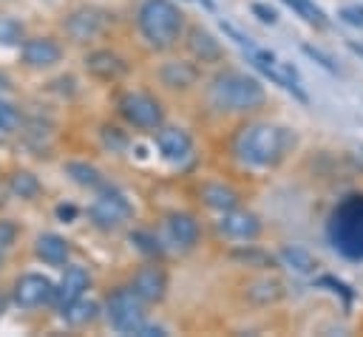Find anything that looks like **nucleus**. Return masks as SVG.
Masks as SVG:
<instances>
[{
  "mask_svg": "<svg viewBox=\"0 0 363 337\" xmlns=\"http://www.w3.org/2000/svg\"><path fill=\"white\" fill-rule=\"evenodd\" d=\"M204 99L210 110L221 116H247L267 105V91L255 76L238 68H218L207 79Z\"/></svg>",
  "mask_w": 363,
  "mask_h": 337,
  "instance_id": "2",
  "label": "nucleus"
},
{
  "mask_svg": "<svg viewBox=\"0 0 363 337\" xmlns=\"http://www.w3.org/2000/svg\"><path fill=\"white\" fill-rule=\"evenodd\" d=\"M57 25H60V34L65 42L88 48V45H96L111 31L113 14L102 6H94V3H77L68 11H62Z\"/></svg>",
  "mask_w": 363,
  "mask_h": 337,
  "instance_id": "4",
  "label": "nucleus"
},
{
  "mask_svg": "<svg viewBox=\"0 0 363 337\" xmlns=\"http://www.w3.org/2000/svg\"><path fill=\"white\" fill-rule=\"evenodd\" d=\"M162 227H164V241L179 252H193L201 244V221L193 212H184V210L167 212Z\"/></svg>",
  "mask_w": 363,
  "mask_h": 337,
  "instance_id": "14",
  "label": "nucleus"
},
{
  "mask_svg": "<svg viewBox=\"0 0 363 337\" xmlns=\"http://www.w3.org/2000/svg\"><path fill=\"white\" fill-rule=\"evenodd\" d=\"M349 48H352L354 54H360V57H363V45H357V42H349Z\"/></svg>",
  "mask_w": 363,
  "mask_h": 337,
  "instance_id": "42",
  "label": "nucleus"
},
{
  "mask_svg": "<svg viewBox=\"0 0 363 337\" xmlns=\"http://www.w3.org/2000/svg\"><path fill=\"white\" fill-rule=\"evenodd\" d=\"M102 317L108 320V326L113 331L136 334L139 326L147 320V303L130 286H116L113 292H108V297L102 303Z\"/></svg>",
  "mask_w": 363,
  "mask_h": 337,
  "instance_id": "7",
  "label": "nucleus"
},
{
  "mask_svg": "<svg viewBox=\"0 0 363 337\" xmlns=\"http://www.w3.org/2000/svg\"><path fill=\"white\" fill-rule=\"evenodd\" d=\"M20 241V227L11 218H0V252L9 255Z\"/></svg>",
  "mask_w": 363,
  "mask_h": 337,
  "instance_id": "31",
  "label": "nucleus"
},
{
  "mask_svg": "<svg viewBox=\"0 0 363 337\" xmlns=\"http://www.w3.org/2000/svg\"><path fill=\"white\" fill-rule=\"evenodd\" d=\"M199 3H201L207 11H216V3H213V0H199Z\"/></svg>",
  "mask_w": 363,
  "mask_h": 337,
  "instance_id": "41",
  "label": "nucleus"
},
{
  "mask_svg": "<svg viewBox=\"0 0 363 337\" xmlns=\"http://www.w3.org/2000/svg\"><path fill=\"white\" fill-rule=\"evenodd\" d=\"M199 195H201L204 207H210L216 212H227V210H233V207L241 204V195L230 184H224V181H204L201 190H199Z\"/></svg>",
  "mask_w": 363,
  "mask_h": 337,
  "instance_id": "21",
  "label": "nucleus"
},
{
  "mask_svg": "<svg viewBox=\"0 0 363 337\" xmlns=\"http://www.w3.org/2000/svg\"><path fill=\"white\" fill-rule=\"evenodd\" d=\"M136 210L130 204V198L116 190L113 184H105L96 190L94 201L88 204V224L99 232H116L122 227H128L133 221Z\"/></svg>",
  "mask_w": 363,
  "mask_h": 337,
  "instance_id": "5",
  "label": "nucleus"
},
{
  "mask_svg": "<svg viewBox=\"0 0 363 337\" xmlns=\"http://www.w3.org/2000/svg\"><path fill=\"white\" fill-rule=\"evenodd\" d=\"M99 142H102L105 150L122 156V153L130 147V133H128L125 127H119V125H102V127H99Z\"/></svg>",
  "mask_w": 363,
  "mask_h": 337,
  "instance_id": "26",
  "label": "nucleus"
},
{
  "mask_svg": "<svg viewBox=\"0 0 363 337\" xmlns=\"http://www.w3.org/2000/svg\"><path fill=\"white\" fill-rule=\"evenodd\" d=\"M218 25H221V31H224V34H227L233 42H238L241 48H252V40H250L247 34H241V31H238L233 23H227V20H218Z\"/></svg>",
  "mask_w": 363,
  "mask_h": 337,
  "instance_id": "35",
  "label": "nucleus"
},
{
  "mask_svg": "<svg viewBox=\"0 0 363 337\" xmlns=\"http://www.w3.org/2000/svg\"><path fill=\"white\" fill-rule=\"evenodd\" d=\"M337 17L349 25H354V28H363V6H343L337 11Z\"/></svg>",
  "mask_w": 363,
  "mask_h": 337,
  "instance_id": "34",
  "label": "nucleus"
},
{
  "mask_svg": "<svg viewBox=\"0 0 363 337\" xmlns=\"http://www.w3.org/2000/svg\"><path fill=\"white\" fill-rule=\"evenodd\" d=\"M318 286H332V292H337V295H343V300L346 303H352V292H349V286L343 283V280H337V278H332V275H323V278H318Z\"/></svg>",
  "mask_w": 363,
  "mask_h": 337,
  "instance_id": "36",
  "label": "nucleus"
},
{
  "mask_svg": "<svg viewBox=\"0 0 363 337\" xmlns=\"http://www.w3.org/2000/svg\"><path fill=\"white\" fill-rule=\"evenodd\" d=\"M298 144V136L292 127L272 125V122H250L244 125L233 139V156L252 170H269L281 164L292 147Z\"/></svg>",
  "mask_w": 363,
  "mask_h": 337,
  "instance_id": "1",
  "label": "nucleus"
},
{
  "mask_svg": "<svg viewBox=\"0 0 363 337\" xmlns=\"http://www.w3.org/2000/svg\"><path fill=\"white\" fill-rule=\"evenodd\" d=\"M57 317H60L65 326H71V329H85V326H91L96 317H102V306H99L96 300L79 297V300H74L71 306H65Z\"/></svg>",
  "mask_w": 363,
  "mask_h": 337,
  "instance_id": "22",
  "label": "nucleus"
},
{
  "mask_svg": "<svg viewBox=\"0 0 363 337\" xmlns=\"http://www.w3.org/2000/svg\"><path fill=\"white\" fill-rule=\"evenodd\" d=\"M9 306H11V297H9V289H3L0 292V317L9 312Z\"/></svg>",
  "mask_w": 363,
  "mask_h": 337,
  "instance_id": "39",
  "label": "nucleus"
},
{
  "mask_svg": "<svg viewBox=\"0 0 363 337\" xmlns=\"http://www.w3.org/2000/svg\"><path fill=\"white\" fill-rule=\"evenodd\" d=\"M147 306L153 303H162L164 295H167V272L162 266V261H147L142 263L133 275H130V283H128Z\"/></svg>",
  "mask_w": 363,
  "mask_h": 337,
  "instance_id": "16",
  "label": "nucleus"
},
{
  "mask_svg": "<svg viewBox=\"0 0 363 337\" xmlns=\"http://www.w3.org/2000/svg\"><path fill=\"white\" fill-rule=\"evenodd\" d=\"M289 8H295L298 11V17H303L306 23H312V25H318V28H326L329 25V20H326V14L312 3V0H284Z\"/></svg>",
  "mask_w": 363,
  "mask_h": 337,
  "instance_id": "30",
  "label": "nucleus"
},
{
  "mask_svg": "<svg viewBox=\"0 0 363 337\" xmlns=\"http://www.w3.org/2000/svg\"><path fill=\"white\" fill-rule=\"evenodd\" d=\"M184 48L190 54L193 62H199L201 68L204 65H221L224 62V45L216 40V34H210L204 25H190L184 28Z\"/></svg>",
  "mask_w": 363,
  "mask_h": 337,
  "instance_id": "17",
  "label": "nucleus"
},
{
  "mask_svg": "<svg viewBox=\"0 0 363 337\" xmlns=\"http://www.w3.org/2000/svg\"><path fill=\"white\" fill-rule=\"evenodd\" d=\"M133 23L145 48L164 54L182 42L187 28V14L173 0H139L133 11Z\"/></svg>",
  "mask_w": 363,
  "mask_h": 337,
  "instance_id": "3",
  "label": "nucleus"
},
{
  "mask_svg": "<svg viewBox=\"0 0 363 337\" xmlns=\"http://www.w3.org/2000/svg\"><path fill=\"white\" fill-rule=\"evenodd\" d=\"M153 142H156V150L164 161L176 164V167H184L193 161L196 156V144H193V136L179 127V125H162L153 130Z\"/></svg>",
  "mask_w": 363,
  "mask_h": 337,
  "instance_id": "12",
  "label": "nucleus"
},
{
  "mask_svg": "<svg viewBox=\"0 0 363 337\" xmlns=\"http://www.w3.org/2000/svg\"><path fill=\"white\" fill-rule=\"evenodd\" d=\"M11 306L20 312H40L51 309L54 300V280L43 272H20L9 286Z\"/></svg>",
  "mask_w": 363,
  "mask_h": 337,
  "instance_id": "9",
  "label": "nucleus"
},
{
  "mask_svg": "<svg viewBox=\"0 0 363 337\" xmlns=\"http://www.w3.org/2000/svg\"><path fill=\"white\" fill-rule=\"evenodd\" d=\"M278 258H281L289 269H295V272H301V275H309V272L318 269V261H315L303 246H284V249L278 252Z\"/></svg>",
  "mask_w": 363,
  "mask_h": 337,
  "instance_id": "25",
  "label": "nucleus"
},
{
  "mask_svg": "<svg viewBox=\"0 0 363 337\" xmlns=\"http://www.w3.org/2000/svg\"><path fill=\"white\" fill-rule=\"evenodd\" d=\"M250 297L255 300V303H269V300H278L281 297V280L278 278H269V275H264V278H255V280H250Z\"/></svg>",
  "mask_w": 363,
  "mask_h": 337,
  "instance_id": "27",
  "label": "nucleus"
},
{
  "mask_svg": "<svg viewBox=\"0 0 363 337\" xmlns=\"http://www.w3.org/2000/svg\"><path fill=\"white\" fill-rule=\"evenodd\" d=\"M62 173H65L74 184H79V187H85V190H94V193L108 184L105 173H102L96 164L85 161V159H68V161H62Z\"/></svg>",
  "mask_w": 363,
  "mask_h": 337,
  "instance_id": "20",
  "label": "nucleus"
},
{
  "mask_svg": "<svg viewBox=\"0 0 363 337\" xmlns=\"http://www.w3.org/2000/svg\"><path fill=\"white\" fill-rule=\"evenodd\" d=\"M301 51H303V54H306L309 59H315L318 65H323V68H326L329 74H337V65H335V62H332V57H329V54H323L320 48H315V45L303 42V45H301Z\"/></svg>",
  "mask_w": 363,
  "mask_h": 337,
  "instance_id": "32",
  "label": "nucleus"
},
{
  "mask_svg": "<svg viewBox=\"0 0 363 337\" xmlns=\"http://www.w3.org/2000/svg\"><path fill=\"white\" fill-rule=\"evenodd\" d=\"M204 71L199 62L187 59V57H173V59H164L159 62L156 68V82L170 91V93H190L199 82H201Z\"/></svg>",
  "mask_w": 363,
  "mask_h": 337,
  "instance_id": "11",
  "label": "nucleus"
},
{
  "mask_svg": "<svg viewBox=\"0 0 363 337\" xmlns=\"http://www.w3.org/2000/svg\"><path fill=\"white\" fill-rule=\"evenodd\" d=\"M136 334H139V337H164V334H167V329H164V326H159V323H147V320H145V323L139 326V331H136Z\"/></svg>",
  "mask_w": 363,
  "mask_h": 337,
  "instance_id": "38",
  "label": "nucleus"
},
{
  "mask_svg": "<svg viewBox=\"0 0 363 337\" xmlns=\"http://www.w3.org/2000/svg\"><path fill=\"white\" fill-rule=\"evenodd\" d=\"M3 263H6V255H3V252H0V269H3Z\"/></svg>",
  "mask_w": 363,
  "mask_h": 337,
  "instance_id": "43",
  "label": "nucleus"
},
{
  "mask_svg": "<svg viewBox=\"0 0 363 337\" xmlns=\"http://www.w3.org/2000/svg\"><path fill=\"white\" fill-rule=\"evenodd\" d=\"M20 48V65L31 74H48L65 59V45L54 34H26Z\"/></svg>",
  "mask_w": 363,
  "mask_h": 337,
  "instance_id": "8",
  "label": "nucleus"
},
{
  "mask_svg": "<svg viewBox=\"0 0 363 337\" xmlns=\"http://www.w3.org/2000/svg\"><path fill=\"white\" fill-rule=\"evenodd\" d=\"M14 85H11V76L6 74V71H0V91H11Z\"/></svg>",
  "mask_w": 363,
  "mask_h": 337,
  "instance_id": "40",
  "label": "nucleus"
},
{
  "mask_svg": "<svg viewBox=\"0 0 363 337\" xmlns=\"http://www.w3.org/2000/svg\"><path fill=\"white\" fill-rule=\"evenodd\" d=\"M216 229L227 238V241H238V244H255L264 232L261 218L252 210H244L241 204L221 212V218L216 221Z\"/></svg>",
  "mask_w": 363,
  "mask_h": 337,
  "instance_id": "13",
  "label": "nucleus"
},
{
  "mask_svg": "<svg viewBox=\"0 0 363 337\" xmlns=\"http://www.w3.org/2000/svg\"><path fill=\"white\" fill-rule=\"evenodd\" d=\"M6 190H9L14 198L31 204V201H37V198L43 195L45 187H43V181H40L37 173H31V170H26V167H14V170H9V176H6Z\"/></svg>",
  "mask_w": 363,
  "mask_h": 337,
  "instance_id": "19",
  "label": "nucleus"
},
{
  "mask_svg": "<svg viewBox=\"0 0 363 337\" xmlns=\"http://www.w3.org/2000/svg\"><path fill=\"white\" fill-rule=\"evenodd\" d=\"M23 37H26V25L11 14H0V48H17Z\"/></svg>",
  "mask_w": 363,
  "mask_h": 337,
  "instance_id": "29",
  "label": "nucleus"
},
{
  "mask_svg": "<svg viewBox=\"0 0 363 337\" xmlns=\"http://www.w3.org/2000/svg\"><path fill=\"white\" fill-rule=\"evenodd\" d=\"M62 269H65V272H62L60 283H54V300H51L54 314H60V312H62L65 306H71L74 300L85 297L88 289H91V283H94L91 272H88L85 266H79V263H71V261H68Z\"/></svg>",
  "mask_w": 363,
  "mask_h": 337,
  "instance_id": "15",
  "label": "nucleus"
},
{
  "mask_svg": "<svg viewBox=\"0 0 363 337\" xmlns=\"http://www.w3.org/2000/svg\"><path fill=\"white\" fill-rule=\"evenodd\" d=\"M116 113L130 130L139 133H153L156 127L164 125V105L150 91H139V88L122 91L116 96Z\"/></svg>",
  "mask_w": 363,
  "mask_h": 337,
  "instance_id": "6",
  "label": "nucleus"
},
{
  "mask_svg": "<svg viewBox=\"0 0 363 337\" xmlns=\"http://www.w3.org/2000/svg\"><path fill=\"white\" fill-rule=\"evenodd\" d=\"M82 68L91 79L96 82H119L128 71H130V62L116 51V48H108V45H88L85 54H82Z\"/></svg>",
  "mask_w": 363,
  "mask_h": 337,
  "instance_id": "10",
  "label": "nucleus"
},
{
  "mask_svg": "<svg viewBox=\"0 0 363 337\" xmlns=\"http://www.w3.org/2000/svg\"><path fill=\"white\" fill-rule=\"evenodd\" d=\"M31 252L45 266H65L71 261V241L60 232H40L31 241Z\"/></svg>",
  "mask_w": 363,
  "mask_h": 337,
  "instance_id": "18",
  "label": "nucleus"
},
{
  "mask_svg": "<svg viewBox=\"0 0 363 337\" xmlns=\"http://www.w3.org/2000/svg\"><path fill=\"white\" fill-rule=\"evenodd\" d=\"M128 241H130V246H133L136 252H142L147 261H164L167 246L162 244V238H159L156 232H150V229H130V232H128Z\"/></svg>",
  "mask_w": 363,
  "mask_h": 337,
  "instance_id": "23",
  "label": "nucleus"
},
{
  "mask_svg": "<svg viewBox=\"0 0 363 337\" xmlns=\"http://www.w3.org/2000/svg\"><path fill=\"white\" fill-rule=\"evenodd\" d=\"M250 11H252L261 23H269V25L278 23V11H275L272 6H267V3H258V0H255V3H250Z\"/></svg>",
  "mask_w": 363,
  "mask_h": 337,
  "instance_id": "33",
  "label": "nucleus"
},
{
  "mask_svg": "<svg viewBox=\"0 0 363 337\" xmlns=\"http://www.w3.org/2000/svg\"><path fill=\"white\" fill-rule=\"evenodd\" d=\"M23 119H26L23 108H20L14 99L0 96V139H6V136H17V130L23 127Z\"/></svg>",
  "mask_w": 363,
  "mask_h": 337,
  "instance_id": "24",
  "label": "nucleus"
},
{
  "mask_svg": "<svg viewBox=\"0 0 363 337\" xmlns=\"http://www.w3.org/2000/svg\"><path fill=\"white\" fill-rule=\"evenodd\" d=\"M54 215H57V221H62V224H74L77 218H79V207L77 204H57L54 207Z\"/></svg>",
  "mask_w": 363,
  "mask_h": 337,
  "instance_id": "37",
  "label": "nucleus"
},
{
  "mask_svg": "<svg viewBox=\"0 0 363 337\" xmlns=\"http://www.w3.org/2000/svg\"><path fill=\"white\" fill-rule=\"evenodd\" d=\"M233 258L238 263H247V266H255V269H272L275 266V258L255 249L252 244H238V249H233Z\"/></svg>",
  "mask_w": 363,
  "mask_h": 337,
  "instance_id": "28",
  "label": "nucleus"
}]
</instances>
